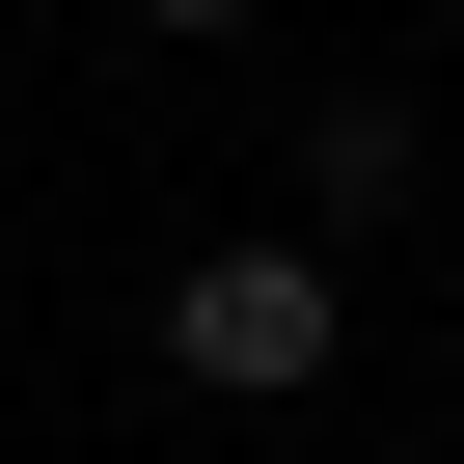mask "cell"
<instances>
[{"mask_svg":"<svg viewBox=\"0 0 464 464\" xmlns=\"http://www.w3.org/2000/svg\"><path fill=\"white\" fill-rule=\"evenodd\" d=\"M164 355H191L218 410H301V382L355 355V274L301 246V218H274V246H191V274H164Z\"/></svg>","mask_w":464,"mask_h":464,"instance_id":"obj_1","label":"cell"},{"mask_svg":"<svg viewBox=\"0 0 464 464\" xmlns=\"http://www.w3.org/2000/svg\"><path fill=\"white\" fill-rule=\"evenodd\" d=\"M410 164H437V110L410 82H328L301 110V246H328V218H410Z\"/></svg>","mask_w":464,"mask_h":464,"instance_id":"obj_2","label":"cell"},{"mask_svg":"<svg viewBox=\"0 0 464 464\" xmlns=\"http://www.w3.org/2000/svg\"><path fill=\"white\" fill-rule=\"evenodd\" d=\"M137 28H191V55H218V28H246V0H137Z\"/></svg>","mask_w":464,"mask_h":464,"instance_id":"obj_3","label":"cell"}]
</instances>
